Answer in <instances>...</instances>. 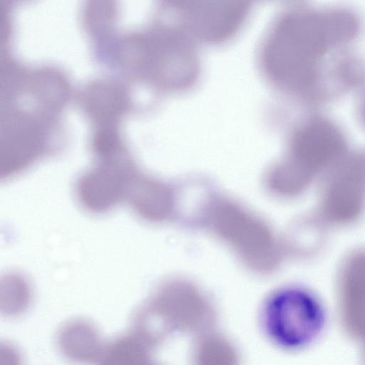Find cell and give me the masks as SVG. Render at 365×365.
I'll return each instance as SVG.
<instances>
[{
    "label": "cell",
    "instance_id": "6da1fadb",
    "mask_svg": "<svg viewBox=\"0 0 365 365\" xmlns=\"http://www.w3.org/2000/svg\"><path fill=\"white\" fill-rule=\"evenodd\" d=\"M362 21L344 6L293 5L278 13L257 46L264 75L281 88L299 91L313 85L322 63L350 48Z\"/></svg>",
    "mask_w": 365,
    "mask_h": 365
},
{
    "label": "cell",
    "instance_id": "7a4b0ae2",
    "mask_svg": "<svg viewBox=\"0 0 365 365\" xmlns=\"http://www.w3.org/2000/svg\"><path fill=\"white\" fill-rule=\"evenodd\" d=\"M214 319L213 308L200 290L184 280H170L138 311L133 330L155 348L173 333L203 335Z\"/></svg>",
    "mask_w": 365,
    "mask_h": 365
},
{
    "label": "cell",
    "instance_id": "3957f363",
    "mask_svg": "<svg viewBox=\"0 0 365 365\" xmlns=\"http://www.w3.org/2000/svg\"><path fill=\"white\" fill-rule=\"evenodd\" d=\"M143 38L142 76L164 89L180 90L195 83L200 73L195 38L180 24L158 23Z\"/></svg>",
    "mask_w": 365,
    "mask_h": 365
},
{
    "label": "cell",
    "instance_id": "277c9868",
    "mask_svg": "<svg viewBox=\"0 0 365 365\" xmlns=\"http://www.w3.org/2000/svg\"><path fill=\"white\" fill-rule=\"evenodd\" d=\"M265 335L275 345L287 349L302 348L322 331L324 312L318 299L298 287L272 292L260 312Z\"/></svg>",
    "mask_w": 365,
    "mask_h": 365
},
{
    "label": "cell",
    "instance_id": "5b68a950",
    "mask_svg": "<svg viewBox=\"0 0 365 365\" xmlns=\"http://www.w3.org/2000/svg\"><path fill=\"white\" fill-rule=\"evenodd\" d=\"M205 223L250 269L265 273L278 263L279 245L272 230L237 205L225 200L214 203Z\"/></svg>",
    "mask_w": 365,
    "mask_h": 365
},
{
    "label": "cell",
    "instance_id": "8992f818",
    "mask_svg": "<svg viewBox=\"0 0 365 365\" xmlns=\"http://www.w3.org/2000/svg\"><path fill=\"white\" fill-rule=\"evenodd\" d=\"M96 158V165L78 180L77 195L87 210L103 213L127 198L139 173L125 148Z\"/></svg>",
    "mask_w": 365,
    "mask_h": 365
},
{
    "label": "cell",
    "instance_id": "52a82bcc",
    "mask_svg": "<svg viewBox=\"0 0 365 365\" xmlns=\"http://www.w3.org/2000/svg\"><path fill=\"white\" fill-rule=\"evenodd\" d=\"M344 148V140L340 131L330 122L317 118L296 132L290 157L316 173L338 158Z\"/></svg>",
    "mask_w": 365,
    "mask_h": 365
},
{
    "label": "cell",
    "instance_id": "ba28073f",
    "mask_svg": "<svg viewBox=\"0 0 365 365\" xmlns=\"http://www.w3.org/2000/svg\"><path fill=\"white\" fill-rule=\"evenodd\" d=\"M81 106L94 130H118L119 123L130 108V96L121 85L96 82L81 93Z\"/></svg>",
    "mask_w": 365,
    "mask_h": 365
},
{
    "label": "cell",
    "instance_id": "9c48e42d",
    "mask_svg": "<svg viewBox=\"0 0 365 365\" xmlns=\"http://www.w3.org/2000/svg\"><path fill=\"white\" fill-rule=\"evenodd\" d=\"M57 341L65 356L79 362H100L106 345L96 327L83 319L66 323L58 331Z\"/></svg>",
    "mask_w": 365,
    "mask_h": 365
},
{
    "label": "cell",
    "instance_id": "30bf717a",
    "mask_svg": "<svg viewBox=\"0 0 365 365\" xmlns=\"http://www.w3.org/2000/svg\"><path fill=\"white\" fill-rule=\"evenodd\" d=\"M127 199L143 219L158 222L166 220L173 209L170 190L159 181L138 175Z\"/></svg>",
    "mask_w": 365,
    "mask_h": 365
},
{
    "label": "cell",
    "instance_id": "8fae6325",
    "mask_svg": "<svg viewBox=\"0 0 365 365\" xmlns=\"http://www.w3.org/2000/svg\"><path fill=\"white\" fill-rule=\"evenodd\" d=\"M365 194V182L356 168L344 171L336 176L329 187L327 207L333 216L346 219L360 210Z\"/></svg>",
    "mask_w": 365,
    "mask_h": 365
},
{
    "label": "cell",
    "instance_id": "7c38bea8",
    "mask_svg": "<svg viewBox=\"0 0 365 365\" xmlns=\"http://www.w3.org/2000/svg\"><path fill=\"white\" fill-rule=\"evenodd\" d=\"M152 348L134 331L105 345L100 363L139 364L148 363Z\"/></svg>",
    "mask_w": 365,
    "mask_h": 365
},
{
    "label": "cell",
    "instance_id": "4fadbf2b",
    "mask_svg": "<svg viewBox=\"0 0 365 365\" xmlns=\"http://www.w3.org/2000/svg\"><path fill=\"white\" fill-rule=\"evenodd\" d=\"M314 175L289 156L271 171L268 185L272 190L279 195H294L307 187Z\"/></svg>",
    "mask_w": 365,
    "mask_h": 365
},
{
    "label": "cell",
    "instance_id": "5bb4252c",
    "mask_svg": "<svg viewBox=\"0 0 365 365\" xmlns=\"http://www.w3.org/2000/svg\"><path fill=\"white\" fill-rule=\"evenodd\" d=\"M0 290V307L3 314L14 317L27 309L31 300V289L22 275L9 273L3 276Z\"/></svg>",
    "mask_w": 365,
    "mask_h": 365
},
{
    "label": "cell",
    "instance_id": "9a60e30c",
    "mask_svg": "<svg viewBox=\"0 0 365 365\" xmlns=\"http://www.w3.org/2000/svg\"><path fill=\"white\" fill-rule=\"evenodd\" d=\"M195 359L206 364H232L235 353L232 345L219 336L202 335L195 351Z\"/></svg>",
    "mask_w": 365,
    "mask_h": 365
},
{
    "label": "cell",
    "instance_id": "2e32d148",
    "mask_svg": "<svg viewBox=\"0 0 365 365\" xmlns=\"http://www.w3.org/2000/svg\"><path fill=\"white\" fill-rule=\"evenodd\" d=\"M362 114H363L364 119L365 120V102H364V104L363 106Z\"/></svg>",
    "mask_w": 365,
    "mask_h": 365
},
{
    "label": "cell",
    "instance_id": "e0dca14e",
    "mask_svg": "<svg viewBox=\"0 0 365 365\" xmlns=\"http://www.w3.org/2000/svg\"><path fill=\"white\" fill-rule=\"evenodd\" d=\"M252 1H254L255 0H252Z\"/></svg>",
    "mask_w": 365,
    "mask_h": 365
}]
</instances>
